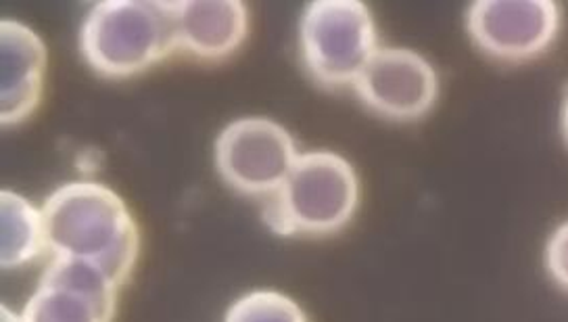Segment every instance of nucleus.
Here are the masks:
<instances>
[{
  "label": "nucleus",
  "mask_w": 568,
  "mask_h": 322,
  "mask_svg": "<svg viewBox=\"0 0 568 322\" xmlns=\"http://www.w3.org/2000/svg\"><path fill=\"white\" fill-rule=\"evenodd\" d=\"M47 251L101 270L122 289L141 255V231L124 199L97 180L61 184L42 205Z\"/></svg>",
  "instance_id": "obj_1"
},
{
  "label": "nucleus",
  "mask_w": 568,
  "mask_h": 322,
  "mask_svg": "<svg viewBox=\"0 0 568 322\" xmlns=\"http://www.w3.org/2000/svg\"><path fill=\"white\" fill-rule=\"evenodd\" d=\"M78 44L90 70L106 80L149 72L178 51L174 2H97L80 26Z\"/></svg>",
  "instance_id": "obj_2"
},
{
  "label": "nucleus",
  "mask_w": 568,
  "mask_h": 322,
  "mask_svg": "<svg viewBox=\"0 0 568 322\" xmlns=\"http://www.w3.org/2000/svg\"><path fill=\"white\" fill-rule=\"evenodd\" d=\"M359 179L335 151L302 153L283 187L264 199L262 218L281 237H331L354 220Z\"/></svg>",
  "instance_id": "obj_3"
},
{
  "label": "nucleus",
  "mask_w": 568,
  "mask_h": 322,
  "mask_svg": "<svg viewBox=\"0 0 568 322\" xmlns=\"http://www.w3.org/2000/svg\"><path fill=\"white\" fill-rule=\"evenodd\" d=\"M371 9L359 0H314L300 21V57L320 89L355 87L378 51Z\"/></svg>",
  "instance_id": "obj_4"
},
{
  "label": "nucleus",
  "mask_w": 568,
  "mask_h": 322,
  "mask_svg": "<svg viewBox=\"0 0 568 322\" xmlns=\"http://www.w3.org/2000/svg\"><path fill=\"white\" fill-rule=\"evenodd\" d=\"M302 153L283 124L262 118H239L222 128L213 158L222 180L245 198L274 195Z\"/></svg>",
  "instance_id": "obj_5"
},
{
  "label": "nucleus",
  "mask_w": 568,
  "mask_h": 322,
  "mask_svg": "<svg viewBox=\"0 0 568 322\" xmlns=\"http://www.w3.org/2000/svg\"><path fill=\"white\" fill-rule=\"evenodd\" d=\"M560 26V7L550 0H479L466 13L473 42L483 53L508 63L546 53Z\"/></svg>",
  "instance_id": "obj_6"
},
{
  "label": "nucleus",
  "mask_w": 568,
  "mask_h": 322,
  "mask_svg": "<svg viewBox=\"0 0 568 322\" xmlns=\"http://www.w3.org/2000/svg\"><path fill=\"white\" fill-rule=\"evenodd\" d=\"M354 90L381 118L416 122L435 108L439 76L423 54L404 47H385L374 53Z\"/></svg>",
  "instance_id": "obj_7"
},
{
  "label": "nucleus",
  "mask_w": 568,
  "mask_h": 322,
  "mask_svg": "<svg viewBox=\"0 0 568 322\" xmlns=\"http://www.w3.org/2000/svg\"><path fill=\"white\" fill-rule=\"evenodd\" d=\"M120 289L101 270L53 258L23 308V322H113Z\"/></svg>",
  "instance_id": "obj_8"
},
{
  "label": "nucleus",
  "mask_w": 568,
  "mask_h": 322,
  "mask_svg": "<svg viewBox=\"0 0 568 322\" xmlns=\"http://www.w3.org/2000/svg\"><path fill=\"white\" fill-rule=\"evenodd\" d=\"M0 63V124L13 128L28 122L44 99L49 51L30 26L2 19Z\"/></svg>",
  "instance_id": "obj_9"
},
{
  "label": "nucleus",
  "mask_w": 568,
  "mask_h": 322,
  "mask_svg": "<svg viewBox=\"0 0 568 322\" xmlns=\"http://www.w3.org/2000/svg\"><path fill=\"white\" fill-rule=\"evenodd\" d=\"M178 51L199 61H224L248 37V9L241 0L174 2Z\"/></svg>",
  "instance_id": "obj_10"
},
{
  "label": "nucleus",
  "mask_w": 568,
  "mask_h": 322,
  "mask_svg": "<svg viewBox=\"0 0 568 322\" xmlns=\"http://www.w3.org/2000/svg\"><path fill=\"white\" fill-rule=\"evenodd\" d=\"M0 264L4 270H16L34 262L47 251L42 210H36L30 199L11 189L0 193Z\"/></svg>",
  "instance_id": "obj_11"
},
{
  "label": "nucleus",
  "mask_w": 568,
  "mask_h": 322,
  "mask_svg": "<svg viewBox=\"0 0 568 322\" xmlns=\"http://www.w3.org/2000/svg\"><path fill=\"white\" fill-rule=\"evenodd\" d=\"M224 322H310L302 305L274 289H255L226 310Z\"/></svg>",
  "instance_id": "obj_12"
},
{
  "label": "nucleus",
  "mask_w": 568,
  "mask_h": 322,
  "mask_svg": "<svg viewBox=\"0 0 568 322\" xmlns=\"http://www.w3.org/2000/svg\"><path fill=\"white\" fill-rule=\"evenodd\" d=\"M546 269L554 283L568 291V220L551 233L546 245Z\"/></svg>",
  "instance_id": "obj_13"
},
{
  "label": "nucleus",
  "mask_w": 568,
  "mask_h": 322,
  "mask_svg": "<svg viewBox=\"0 0 568 322\" xmlns=\"http://www.w3.org/2000/svg\"><path fill=\"white\" fill-rule=\"evenodd\" d=\"M0 322H23V319L16 314L9 305H0Z\"/></svg>",
  "instance_id": "obj_14"
},
{
  "label": "nucleus",
  "mask_w": 568,
  "mask_h": 322,
  "mask_svg": "<svg viewBox=\"0 0 568 322\" xmlns=\"http://www.w3.org/2000/svg\"><path fill=\"white\" fill-rule=\"evenodd\" d=\"M560 125H562V134H565L568 143V94L565 103H562V111H560Z\"/></svg>",
  "instance_id": "obj_15"
}]
</instances>
